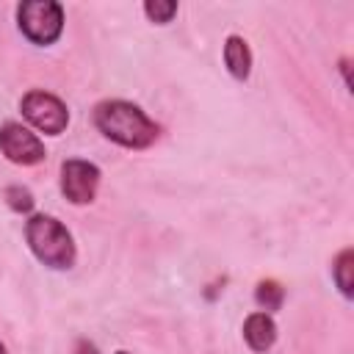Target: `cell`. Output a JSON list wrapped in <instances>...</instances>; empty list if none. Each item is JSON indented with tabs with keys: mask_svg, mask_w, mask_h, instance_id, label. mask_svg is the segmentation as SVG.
<instances>
[{
	"mask_svg": "<svg viewBox=\"0 0 354 354\" xmlns=\"http://www.w3.org/2000/svg\"><path fill=\"white\" fill-rule=\"evenodd\" d=\"M100 185V169L88 160L69 158L61 163V191L72 205H88Z\"/></svg>",
	"mask_w": 354,
	"mask_h": 354,
	"instance_id": "5b68a950",
	"label": "cell"
},
{
	"mask_svg": "<svg viewBox=\"0 0 354 354\" xmlns=\"http://www.w3.org/2000/svg\"><path fill=\"white\" fill-rule=\"evenodd\" d=\"M224 64H227L232 77H238V80L249 77V72H252V53H249V44L241 36H227V41H224Z\"/></svg>",
	"mask_w": 354,
	"mask_h": 354,
	"instance_id": "ba28073f",
	"label": "cell"
},
{
	"mask_svg": "<svg viewBox=\"0 0 354 354\" xmlns=\"http://www.w3.org/2000/svg\"><path fill=\"white\" fill-rule=\"evenodd\" d=\"M25 238L30 252L50 268H69L75 263V243L69 230L44 213H36L25 224Z\"/></svg>",
	"mask_w": 354,
	"mask_h": 354,
	"instance_id": "7a4b0ae2",
	"label": "cell"
},
{
	"mask_svg": "<svg viewBox=\"0 0 354 354\" xmlns=\"http://www.w3.org/2000/svg\"><path fill=\"white\" fill-rule=\"evenodd\" d=\"M17 19L33 44H53L64 30V8L55 0H25L17 8Z\"/></svg>",
	"mask_w": 354,
	"mask_h": 354,
	"instance_id": "3957f363",
	"label": "cell"
},
{
	"mask_svg": "<svg viewBox=\"0 0 354 354\" xmlns=\"http://www.w3.org/2000/svg\"><path fill=\"white\" fill-rule=\"evenodd\" d=\"M22 116H25L36 130L50 133V136L64 133L66 124H69V111H66V105H64L55 94L39 91V88H33V91H28V94L22 97Z\"/></svg>",
	"mask_w": 354,
	"mask_h": 354,
	"instance_id": "277c9868",
	"label": "cell"
},
{
	"mask_svg": "<svg viewBox=\"0 0 354 354\" xmlns=\"http://www.w3.org/2000/svg\"><path fill=\"white\" fill-rule=\"evenodd\" d=\"M144 14L158 22V25H166L171 22V17L177 14V3L174 0H155V3H144Z\"/></svg>",
	"mask_w": 354,
	"mask_h": 354,
	"instance_id": "7c38bea8",
	"label": "cell"
},
{
	"mask_svg": "<svg viewBox=\"0 0 354 354\" xmlns=\"http://www.w3.org/2000/svg\"><path fill=\"white\" fill-rule=\"evenodd\" d=\"M243 340L254 351H268L277 340V324L271 321L268 313H252L243 324Z\"/></svg>",
	"mask_w": 354,
	"mask_h": 354,
	"instance_id": "52a82bcc",
	"label": "cell"
},
{
	"mask_svg": "<svg viewBox=\"0 0 354 354\" xmlns=\"http://www.w3.org/2000/svg\"><path fill=\"white\" fill-rule=\"evenodd\" d=\"M0 149L11 163H19V166L41 163L47 155L39 136L30 133L28 127H22L19 122H6L0 127Z\"/></svg>",
	"mask_w": 354,
	"mask_h": 354,
	"instance_id": "8992f818",
	"label": "cell"
},
{
	"mask_svg": "<svg viewBox=\"0 0 354 354\" xmlns=\"http://www.w3.org/2000/svg\"><path fill=\"white\" fill-rule=\"evenodd\" d=\"M351 260H354V252L351 249H343L340 254H337V260H335V282H337V288H340V293L348 299L351 296Z\"/></svg>",
	"mask_w": 354,
	"mask_h": 354,
	"instance_id": "30bf717a",
	"label": "cell"
},
{
	"mask_svg": "<svg viewBox=\"0 0 354 354\" xmlns=\"http://www.w3.org/2000/svg\"><path fill=\"white\" fill-rule=\"evenodd\" d=\"M6 202L17 213H30L33 210V194L25 185H8L6 188Z\"/></svg>",
	"mask_w": 354,
	"mask_h": 354,
	"instance_id": "8fae6325",
	"label": "cell"
},
{
	"mask_svg": "<svg viewBox=\"0 0 354 354\" xmlns=\"http://www.w3.org/2000/svg\"><path fill=\"white\" fill-rule=\"evenodd\" d=\"M116 354H130V351H116Z\"/></svg>",
	"mask_w": 354,
	"mask_h": 354,
	"instance_id": "9a60e30c",
	"label": "cell"
},
{
	"mask_svg": "<svg viewBox=\"0 0 354 354\" xmlns=\"http://www.w3.org/2000/svg\"><path fill=\"white\" fill-rule=\"evenodd\" d=\"M282 299H285V288L274 279H263L254 290V301L263 307V310H279L282 307Z\"/></svg>",
	"mask_w": 354,
	"mask_h": 354,
	"instance_id": "9c48e42d",
	"label": "cell"
},
{
	"mask_svg": "<svg viewBox=\"0 0 354 354\" xmlns=\"http://www.w3.org/2000/svg\"><path fill=\"white\" fill-rule=\"evenodd\" d=\"M0 354H8V351H6V346H3V343H0Z\"/></svg>",
	"mask_w": 354,
	"mask_h": 354,
	"instance_id": "5bb4252c",
	"label": "cell"
},
{
	"mask_svg": "<svg viewBox=\"0 0 354 354\" xmlns=\"http://www.w3.org/2000/svg\"><path fill=\"white\" fill-rule=\"evenodd\" d=\"M75 354H100V351H97V346L91 340H77L75 343Z\"/></svg>",
	"mask_w": 354,
	"mask_h": 354,
	"instance_id": "4fadbf2b",
	"label": "cell"
},
{
	"mask_svg": "<svg viewBox=\"0 0 354 354\" xmlns=\"http://www.w3.org/2000/svg\"><path fill=\"white\" fill-rule=\"evenodd\" d=\"M97 130L127 149H144L158 138V124L133 102L105 100L94 108Z\"/></svg>",
	"mask_w": 354,
	"mask_h": 354,
	"instance_id": "6da1fadb",
	"label": "cell"
}]
</instances>
